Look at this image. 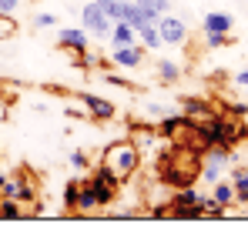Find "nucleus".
<instances>
[{
  "label": "nucleus",
  "mask_w": 248,
  "mask_h": 234,
  "mask_svg": "<svg viewBox=\"0 0 248 234\" xmlns=\"http://www.w3.org/2000/svg\"><path fill=\"white\" fill-rule=\"evenodd\" d=\"M78 191H81V177H67L64 181V207L67 211L78 207Z\"/></svg>",
  "instance_id": "19"
},
{
  "label": "nucleus",
  "mask_w": 248,
  "mask_h": 234,
  "mask_svg": "<svg viewBox=\"0 0 248 234\" xmlns=\"http://www.w3.org/2000/svg\"><path fill=\"white\" fill-rule=\"evenodd\" d=\"M181 114L195 117V120H205V117H211V111H208V104L202 97H185L181 101Z\"/></svg>",
  "instance_id": "16"
},
{
  "label": "nucleus",
  "mask_w": 248,
  "mask_h": 234,
  "mask_svg": "<svg viewBox=\"0 0 248 234\" xmlns=\"http://www.w3.org/2000/svg\"><path fill=\"white\" fill-rule=\"evenodd\" d=\"M168 204H171V207H191V204L202 207V191H195L191 184H188V188H178L174 194L168 197Z\"/></svg>",
  "instance_id": "12"
},
{
  "label": "nucleus",
  "mask_w": 248,
  "mask_h": 234,
  "mask_svg": "<svg viewBox=\"0 0 248 234\" xmlns=\"http://www.w3.org/2000/svg\"><path fill=\"white\" fill-rule=\"evenodd\" d=\"M57 44H61L64 50L81 54V50L91 47V34H87L84 27H61V30H57Z\"/></svg>",
  "instance_id": "9"
},
{
  "label": "nucleus",
  "mask_w": 248,
  "mask_h": 234,
  "mask_svg": "<svg viewBox=\"0 0 248 234\" xmlns=\"http://www.w3.org/2000/svg\"><path fill=\"white\" fill-rule=\"evenodd\" d=\"M235 27V14L232 10H211L202 20V34H232Z\"/></svg>",
  "instance_id": "10"
},
{
  "label": "nucleus",
  "mask_w": 248,
  "mask_h": 234,
  "mask_svg": "<svg viewBox=\"0 0 248 234\" xmlns=\"http://www.w3.org/2000/svg\"><path fill=\"white\" fill-rule=\"evenodd\" d=\"M81 104H84V111H87L91 120L108 124V120H114V117H118V104H114V101H108V97H101V94L84 90V94H81Z\"/></svg>",
  "instance_id": "7"
},
{
  "label": "nucleus",
  "mask_w": 248,
  "mask_h": 234,
  "mask_svg": "<svg viewBox=\"0 0 248 234\" xmlns=\"http://www.w3.org/2000/svg\"><path fill=\"white\" fill-rule=\"evenodd\" d=\"M97 207V197H94V188L87 184V181H81V191H78V207L74 211H81V214H91Z\"/></svg>",
  "instance_id": "18"
},
{
  "label": "nucleus",
  "mask_w": 248,
  "mask_h": 234,
  "mask_svg": "<svg viewBox=\"0 0 248 234\" xmlns=\"http://www.w3.org/2000/svg\"><path fill=\"white\" fill-rule=\"evenodd\" d=\"M144 114H148V117H158V120H161V117L171 114V111H168V107H161V104H144Z\"/></svg>",
  "instance_id": "29"
},
{
  "label": "nucleus",
  "mask_w": 248,
  "mask_h": 234,
  "mask_svg": "<svg viewBox=\"0 0 248 234\" xmlns=\"http://www.w3.org/2000/svg\"><path fill=\"white\" fill-rule=\"evenodd\" d=\"M202 174V157L198 147H174L171 157L165 161V184L171 188H188Z\"/></svg>",
  "instance_id": "2"
},
{
  "label": "nucleus",
  "mask_w": 248,
  "mask_h": 234,
  "mask_svg": "<svg viewBox=\"0 0 248 234\" xmlns=\"http://www.w3.org/2000/svg\"><path fill=\"white\" fill-rule=\"evenodd\" d=\"M20 7V0H0V14H14Z\"/></svg>",
  "instance_id": "31"
},
{
  "label": "nucleus",
  "mask_w": 248,
  "mask_h": 234,
  "mask_svg": "<svg viewBox=\"0 0 248 234\" xmlns=\"http://www.w3.org/2000/svg\"><path fill=\"white\" fill-rule=\"evenodd\" d=\"M101 164H104L108 171H114V174L121 177V184H124V181L134 177L138 167H141V147H138L134 141H111V144L104 147V154H101Z\"/></svg>",
  "instance_id": "3"
},
{
  "label": "nucleus",
  "mask_w": 248,
  "mask_h": 234,
  "mask_svg": "<svg viewBox=\"0 0 248 234\" xmlns=\"http://www.w3.org/2000/svg\"><path fill=\"white\" fill-rule=\"evenodd\" d=\"M97 7L118 24V20H124V7H127V0H97Z\"/></svg>",
  "instance_id": "20"
},
{
  "label": "nucleus",
  "mask_w": 248,
  "mask_h": 234,
  "mask_svg": "<svg viewBox=\"0 0 248 234\" xmlns=\"http://www.w3.org/2000/svg\"><path fill=\"white\" fill-rule=\"evenodd\" d=\"M134 40H138V30H134L127 20H118V24L111 27V47H114V44H134Z\"/></svg>",
  "instance_id": "17"
},
{
  "label": "nucleus",
  "mask_w": 248,
  "mask_h": 234,
  "mask_svg": "<svg viewBox=\"0 0 248 234\" xmlns=\"http://www.w3.org/2000/svg\"><path fill=\"white\" fill-rule=\"evenodd\" d=\"M232 80H235L238 87H245V90H248V67H242V71H238V74H235Z\"/></svg>",
  "instance_id": "32"
},
{
  "label": "nucleus",
  "mask_w": 248,
  "mask_h": 234,
  "mask_svg": "<svg viewBox=\"0 0 248 234\" xmlns=\"http://www.w3.org/2000/svg\"><path fill=\"white\" fill-rule=\"evenodd\" d=\"M144 47L141 44H114L111 47V54H108V60L114 64V67H127V71H134V67H141L144 64Z\"/></svg>",
  "instance_id": "8"
},
{
  "label": "nucleus",
  "mask_w": 248,
  "mask_h": 234,
  "mask_svg": "<svg viewBox=\"0 0 248 234\" xmlns=\"http://www.w3.org/2000/svg\"><path fill=\"white\" fill-rule=\"evenodd\" d=\"M232 44V34H205V47L208 50H221Z\"/></svg>",
  "instance_id": "26"
},
{
  "label": "nucleus",
  "mask_w": 248,
  "mask_h": 234,
  "mask_svg": "<svg viewBox=\"0 0 248 234\" xmlns=\"http://www.w3.org/2000/svg\"><path fill=\"white\" fill-rule=\"evenodd\" d=\"M225 211H228V207H221L215 197L202 194V218H225Z\"/></svg>",
  "instance_id": "23"
},
{
  "label": "nucleus",
  "mask_w": 248,
  "mask_h": 234,
  "mask_svg": "<svg viewBox=\"0 0 248 234\" xmlns=\"http://www.w3.org/2000/svg\"><path fill=\"white\" fill-rule=\"evenodd\" d=\"M0 218H10V221L24 218V204L14 201V197H0Z\"/></svg>",
  "instance_id": "21"
},
{
  "label": "nucleus",
  "mask_w": 248,
  "mask_h": 234,
  "mask_svg": "<svg viewBox=\"0 0 248 234\" xmlns=\"http://www.w3.org/2000/svg\"><path fill=\"white\" fill-rule=\"evenodd\" d=\"M245 124L232 114H211L198 120L195 127V147H235L238 141H245Z\"/></svg>",
  "instance_id": "1"
},
{
  "label": "nucleus",
  "mask_w": 248,
  "mask_h": 234,
  "mask_svg": "<svg viewBox=\"0 0 248 234\" xmlns=\"http://www.w3.org/2000/svg\"><path fill=\"white\" fill-rule=\"evenodd\" d=\"M67 164H71L74 171H87V167H91V157H87L84 147H74V151L67 154Z\"/></svg>",
  "instance_id": "24"
},
{
  "label": "nucleus",
  "mask_w": 248,
  "mask_h": 234,
  "mask_svg": "<svg viewBox=\"0 0 248 234\" xmlns=\"http://www.w3.org/2000/svg\"><path fill=\"white\" fill-rule=\"evenodd\" d=\"M225 177V167H215V164H202V181L205 184H215Z\"/></svg>",
  "instance_id": "27"
},
{
  "label": "nucleus",
  "mask_w": 248,
  "mask_h": 234,
  "mask_svg": "<svg viewBox=\"0 0 248 234\" xmlns=\"http://www.w3.org/2000/svg\"><path fill=\"white\" fill-rule=\"evenodd\" d=\"M134 3H138V10L144 14V20H148V24H155L161 14L171 10V0H134Z\"/></svg>",
  "instance_id": "11"
},
{
  "label": "nucleus",
  "mask_w": 248,
  "mask_h": 234,
  "mask_svg": "<svg viewBox=\"0 0 248 234\" xmlns=\"http://www.w3.org/2000/svg\"><path fill=\"white\" fill-rule=\"evenodd\" d=\"M211 197H215L221 207H232V204H235V184H232V181H225V177H221V181H215V184H211Z\"/></svg>",
  "instance_id": "14"
},
{
  "label": "nucleus",
  "mask_w": 248,
  "mask_h": 234,
  "mask_svg": "<svg viewBox=\"0 0 248 234\" xmlns=\"http://www.w3.org/2000/svg\"><path fill=\"white\" fill-rule=\"evenodd\" d=\"M17 34V20H14V14H0V40L14 37Z\"/></svg>",
  "instance_id": "25"
},
{
  "label": "nucleus",
  "mask_w": 248,
  "mask_h": 234,
  "mask_svg": "<svg viewBox=\"0 0 248 234\" xmlns=\"http://www.w3.org/2000/svg\"><path fill=\"white\" fill-rule=\"evenodd\" d=\"M155 27H158V34L165 44L171 47H181V44H188V24H185V17H178V14H161L158 20H155Z\"/></svg>",
  "instance_id": "6"
},
{
  "label": "nucleus",
  "mask_w": 248,
  "mask_h": 234,
  "mask_svg": "<svg viewBox=\"0 0 248 234\" xmlns=\"http://www.w3.org/2000/svg\"><path fill=\"white\" fill-rule=\"evenodd\" d=\"M54 24H57V14H47V10L34 14V27H37V30H50Z\"/></svg>",
  "instance_id": "28"
},
{
  "label": "nucleus",
  "mask_w": 248,
  "mask_h": 234,
  "mask_svg": "<svg viewBox=\"0 0 248 234\" xmlns=\"http://www.w3.org/2000/svg\"><path fill=\"white\" fill-rule=\"evenodd\" d=\"M101 77L108 80V84H114V87H131V84H127V80H124V77H118V74H111V71H104Z\"/></svg>",
  "instance_id": "30"
},
{
  "label": "nucleus",
  "mask_w": 248,
  "mask_h": 234,
  "mask_svg": "<svg viewBox=\"0 0 248 234\" xmlns=\"http://www.w3.org/2000/svg\"><path fill=\"white\" fill-rule=\"evenodd\" d=\"M245 3H248V0H245Z\"/></svg>",
  "instance_id": "33"
},
{
  "label": "nucleus",
  "mask_w": 248,
  "mask_h": 234,
  "mask_svg": "<svg viewBox=\"0 0 248 234\" xmlns=\"http://www.w3.org/2000/svg\"><path fill=\"white\" fill-rule=\"evenodd\" d=\"M138 40H141L144 50H161V47H165V40H161V34H158L155 24H144V27L138 30Z\"/></svg>",
  "instance_id": "15"
},
{
  "label": "nucleus",
  "mask_w": 248,
  "mask_h": 234,
  "mask_svg": "<svg viewBox=\"0 0 248 234\" xmlns=\"http://www.w3.org/2000/svg\"><path fill=\"white\" fill-rule=\"evenodd\" d=\"M81 27L91 34V37H111L114 20L97 7V0H91V3H84V7H81Z\"/></svg>",
  "instance_id": "5"
},
{
  "label": "nucleus",
  "mask_w": 248,
  "mask_h": 234,
  "mask_svg": "<svg viewBox=\"0 0 248 234\" xmlns=\"http://www.w3.org/2000/svg\"><path fill=\"white\" fill-rule=\"evenodd\" d=\"M124 20H127L134 30H141V27L148 24V20H144V14L138 10V3H134V0H127V7H124Z\"/></svg>",
  "instance_id": "22"
},
{
  "label": "nucleus",
  "mask_w": 248,
  "mask_h": 234,
  "mask_svg": "<svg viewBox=\"0 0 248 234\" xmlns=\"http://www.w3.org/2000/svg\"><path fill=\"white\" fill-rule=\"evenodd\" d=\"M87 184L94 188V197H97V207H108V204H114V197H118V191H121V177H118L114 171H108L104 164H97V167L91 171Z\"/></svg>",
  "instance_id": "4"
},
{
  "label": "nucleus",
  "mask_w": 248,
  "mask_h": 234,
  "mask_svg": "<svg viewBox=\"0 0 248 234\" xmlns=\"http://www.w3.org/2000/svg\"><path fill=\"white\" fill-rule=\"evenodd\" d=\"M155 74H158L161 84H178V80H181V64H174V60L161 57V60L155 64Z\"/></svg>",
  "instance_id": "13"
}]
</instances>
